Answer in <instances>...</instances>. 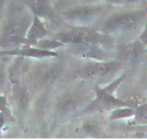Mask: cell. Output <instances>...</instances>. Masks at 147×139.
<instances>
[{"mask_svg": "<svg viewBox=\"0 0 147 139\" xmlns=\"http://www.w3.org/2000/svg\"><path fill=\"white\" fill-rule=\"evenodd\" d=\"M59 39L65 42H71L78 43L84 41L87 42H97L102 39L99 34L87 29H77L66 33L60 35Z\"/></svg>", "mask_w": 147, "mask_h": 139, "instance_id": "1", "label": "cell"}, {"mask_svg": "<svg viewBox=\"0 0 147 139\" xmlns=\"http://www.w3.org/2000/svg\"><path fill=\"white\" fill-rule=\"evenodd\" d=\"M3 123H4L3 118H2V117H1V116H0V127H1L2 125H3Z\"/></svg>", "mask_w": 147, "mask_h": 139, "instance_id": "14", "label": "cell"}, {"mask_svg": "<svg viewBox=\"0 0 147 139\" xmlns=\"http://www.w3.org/2000/svg\"><path fill=\"white\" fill-rule=\"evenodd\" d=\"M107 1H109V2H121L123 0H107Z\"/></svg>", "mask_w": 147, "mask_h": 139, "instance_id": "15", "label": "cell"}, {"mask_svg": "<svg viewBox=\"0 0 147 139\" xmlns=\"http://www.w3.org/2000/svg\"><path fill=\"white\" fill-rule=\"evenodd\" d=\"M131 113L130 110H125V109H118V110H115L113 113H112V115H111V117L113 119H117L119 118V117H125V116L128 115Z\"/></svg>", "mask_w": 147, "mask_h": 139, "instance_id": "10", "label": "cell"}, {"mask_svg": "<svg viewBox=\"0 0 147 139\" xmlns=\"http://www.w3.org/2000/svg\"><path fill=\"white\" fill-rule=\"evenodd\" d=\"M96 10L93 7H80L69 9L65 13L66 16L70 19L85 20L93 16Z\"/></svg>", "mask_w": 147, "mask_h": 139, "instance_id": "3", "label": "cell"}, {"mask_svg": "<svg viewBox=\"0 0 147 139\" xmlns=\"http://www.w3.org/2000/svg\"><path fill=\"white\" fill-rule=\"evenodd\" d=\"M18 100L21 107L25 108L27 107L28 103V97L25 91L22 90V89L20 91L18 94Z\"/></svg>", "mask_w": 147, "mask_h": 139, "instance_id": "9", "label": "cell"}, {"mask_svg": "<svg viewBox=\"0 0 147 139\" xmlns=\"http://www.w3.org/2000/svg\"><path fill=\"white\" fill-rule=\"evenodd\" d=\"M46 34V30L45 29L43 24L40 22L38 18L35 17L34 20L33 25L32 28L30 29L29 32L28 34V38L29 40H36L37 39L44 36Z\"/></svg>", "mask_w": 147, "mask_h": 139, "instance_id": "5", "label": "cell"}, {"mask_svg": "<svg viewBox=\"0 0 147 139\" xmlns=\"http://www.w3.org/2000/svg\"><path fill=\"white\" fill-rule=\"evenodd\" d=\"M118 103L119 102L116 99L105 92H101L100 94H99L98 103H97L98 105L106 107H114V106L118 105Z\"/></svg>", "mask_w": 147, "mask_h": 139, "instance_id": "7", "label": "cell"}, {"mask_svg": "<svg viewBox=\"0 0 147 139\" xmlns=\"http://www.w3.org/2000/svg\"><path fill=\"white\" fill-rule=\"evenodd\" d=\"M40 47L42 48H55L57 47L59 45H61L60 43H59L58 41H54V40H43L39 43Z\"/></svg>", "mask_w": 147, "mask_h": 139, "instance_id": "11", "label": "cell"}, {"mask_svg": "<svg viewBox=\"0 0 147 139\" xmlns=\"http://www.w3.org/2000/svg\"><path fill=\"white\" fill-rule=\"evenodd\" d=\"M115 65L116 63L114 62L90 64L84 69V74L87 76H94L97 75L104 74L113 70L115 67Z\"/></svg>", "mask_w": 147, "mask_h": 139, "instance_id": "2", "label": "cell"}, {"mask_svg": "<svg viewBox=\"0 0 147 139\" xmlns=\"http://www.w3.org/2000/svg\"><path fill=\"white\" fill-rule=\"evenodd\" d=\"M4 3H5V0H0V11L2 9V7H3Z\"/></svg>", "mask_w": 147, "mask_h": 139, "instance_id": "13", "label": "cell"}, {"mask_svg": "<svg viewBox=\"0 0 147 139\" xmlns=\"http://www.w3.org/2000/svg\"><path fill=\"white\" fill-rule=\"evenodd\" d=\"M132 19H134V16L128 14L116 15L107 20L106 23V28L108 30H115L122 28L130 24Z\"/></svg>", "mask_w": 147, "mask_h": 139, "instance_id": "4", "label": "cell"}, {"mask_svg": "<svg viewBox=\"0 0 147 139\" xmlns=\"http://www.w3.org/2000/svg\"><path fill=\"white\" fill-rule=\"evenodd\" d=\"M21 53L25 56H33V57H42V56L53 55V53H50V52L39 50V49H26V50L21 51Z\"/></svg>", "mask_w": 147, "mask_h": 139, "instance_id": "8", "label": "cell"}, {"mask_svg": "<svg viewBox=\"0 0 147 139\" xmlns=\"http://www.w3.org/2000/svg\"><path fill=\"white\" fill-rule=\"evenodd\" d=\"M6 106V100L3 97H0V110H4Z\"/></svg>", "mask_w": 147, "mask_h": 139, "instance_id": "12", "label": "cell"}, {"mask_svg": "<svg viewBox=\"0 0 147 139\" xmlns=\"http://www.w3.org/2000/svg\"><path fill=\"white\" fill-rule=\"evenodd\" d=\"M33 10L37 15L43 17H49L53 11L46 0H36L33 5Z\"/></svg>", "mask_w": 147, "mask_h": 139, "instance_id": "6", "label": "cell"}]
</instances>
